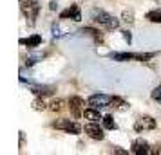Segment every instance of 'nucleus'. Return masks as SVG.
Instances as JSON below:
<instances>
[{
	"instance_id": "11",
	"label": "nucleus",
	"mask_w": 161,
	"mask_h": 155,
	"mask_svg": "<svg viewBox=\"0 0 161 155\" xmlns=\"http://www.w3.org/2000/svg\"><path fill=\"white\" fill-rule=\"evenodd\" d=\"M83 117L89 119V121H96V123H98L100 119H103L98 108H87V110H83Z\"/></svg>"
},
{
	"instance_id": "2",
	"label": "nucleus",
	"mask_w": 161,
	"mask_h": 155,
	"mask_svg": "<svg viewBox=\"0 0 161 155\" xmlns=\"http://www.w3.org/2000/svg\"><path fill=\"white\" fill-rule=\"evenodd\" d=\"M24 15L29 18V23H35V18L38 15V4L36 0H20Z\"/></svg>"
},
{
	"instance_id": "8",
	"label": "nucleus",
	"mask_w": 161,
	"mask_h": 155,
	"mask_svg": "<svg viewBox=\"0 0 161 155\" xmlns=\"http://www.w3.org/2000/svg\"><path fill=\"white\" fill-rule=\"evenodd\" d=\"M60 18H73L74 22H80L81 13H80V9H78V6H71V8H67L65 11L60 13Z\"/></svg>"
},
{
	"instance_id": "23",
	"label": "nucleus",
	"mask_w": 161,
	"mask_h": 155,
	"mask_svg": "<svg viewBox=\"0 0 161 155\" xmlns=\"http://www.w3.org/2000/svg\"><path fill=\"white\" fill-rule=\"evenodd\" d=\"M114 153H119V155H123V153H127L125 150H119V148H114Z\"/></svg>"
},
{
	"instance_id": "13",
	"label": "nucleus",
	"mask_w": 161,
	"mask_h": 155,
	"mask_svg": "<svg viewBox=\"0 0 161 155\" xmlns=\"http://www.w3.org/2000/svg\"><path fill=\"white\" fill-rule=\"evenodd\" d=\"M147 20L154 23H161V9H152L147 13Z\"/></svg>"
},
{
	"instance_id": "14",
	"label": "nucleus",
	"mask_w": 161,
	"mask_h": 155,
	"mask_svg": "<svg viewBox=\"0 0 161 155\" xmlns=\"http://www.w3.org/2000/svg\"><path fill=\"white\" fill-rule=\"evenodd\" d=\"M33 92L38 96H47V94H53V89L51 87H33Z\"/></svg>"
},
{
	"instance_id": "9",
	"label": "nucleus",
	"mask_w": 161,
	"mask_h": 155,
	"mask_svg": "<svg viewBox=\"0 0 161 155\" xmlns=\"http://www.w3.org/2000/svg\"><path fill=\"white\" fill-rule=\"evenodd\" d=\"M81 106H83V99L78 96H73L71 99H69V108L73 110V114L78 117V116H81L83 112H81Z\"/></svg>"
},
{
	"instance_id": "17",
	"label": "nucleus",
	"mask_w": 161,
	"mask_h": 155,
	"mask_svg": "<svg viewBox=\"0 0 161 155\" xmlns=\"http://www.w3.org/2000/svg\"><path fill=\"white\" fill-rule=\"evenodd\" d=\"M152 99L154 101H158V103H161V85L152 90Z\"/></svg>"
},
{
	"instance_id": "16",
	"label": "nucleus",
	"mask_w": 161,
	"mask_h": 155,
	"mask_svg": "<svg viewBox=\"0 0 161 155\" xmlns=\"http://www.w3.org/2000/svg\"><path fill=\"white\" fill-rule=\"evenodd\" d=\"M110 106H118V108H125V106H127V103H125L123 99H119V97H112V103H110Z\"/></svg>"
},
{
	"instance_id": "6",
	"label": "nucleus",
	"mask_w": 161,
	"mask_h": 155,
	"mask_svg": "<svg viewBox=\"0 0 161 155\" xmlns=\"http://www.w3.org/2000/svg\"><path fill=\"white\" fill-rule=\"evenodd\" d=\"M85 133L94 141H102L103 137H105L103 130L100 128V125H96V121H91L89 125H85Z\"/></svg>"
},
{
	"instance_id": "4",
	"label": "nucleus",
	"mask_w": 161,
	"mask_h": 155,
	"mask_svg": "<svg viewBox=\"0 0 161 155\" xmlns=\"http://www.w3.org/2000/svg\"><path fill=\"white\" fill-rule=\"evenodd\" d=\"M89 105H92L94 108H103V106H110L112 103V96H107V94H94L87 99Z\"/></svg>"
},
{
	"instance_id": "7",
	"label": "nucleus",
	"mask_w": 161,
	"mask_h": 155,
	"mask_svg": "<svg viewBox=\"0 0 161 155\" xmlns=\"http://www.w3.org/2000/svg\"><path fill=\"white\" fill-rule=\"evenodd\" d=\"M132 153L136 155H143V153H152V150L148 146V142L143 139H136L132 142Z\"/></svg>"
},
{
	"instance_id": "22",
	"label": "nucleus",
	"mask_w": 161,
	"mask_h": 155,
	"mask_svg": "<svg viewBox=\"0 0 161 155\" xmlns=\"http://www.w3.org/2000/svg\"><path fill=\"white\" fill-rule=\"evenodd\" d=\"M123 38L127 40V42H129V44L132 42V36H130V33H129V31H123Z\"/></svg>"
},
{
	"instance_id": "5",
	"label": "nucleus",
	"mask_w": 161,
	"mask_h": 155,
	"mask_svg": "<svg viewBox=\"0 0 161 155\" xmlns=\"http://www.w3.org/2000/svg\"><path fill=\"white\" fill-rule=\"evenodd\" d=\"M156 128V119L150 117V116H143L136 121L134 125V130L136 132H145V130H154Z\"/></svg>"
},
{
	"instance_id": "18",
	"label": "nucleus",
	"mask_w": 161,
	"mask_h": 155,
	"mask_svg": "<svg viewBox=\"0 0 161 155\" xmlns=\"http://www.w3.org/2000/svg\"><path fill=\"white\" fill-rule=\"evenodd\" d=\"M62 106H64V101H60V99H56V101H53L51 103V110H54V112H58V110H62Z\"/></svg>"
},
{
	"instance_id": "10",
	"label": "nucleus",
	"mask_w": 161,
	"mask_h": 155,
	"mask_svg": "<svg viewBox=\"0 0 161 155\" xmlns=\"http://www.w3.org/2000/svg\"><path fill=\"white\" fill-rule=\"evenodd\" d=\"M20 44L27 45V49H35V47H38V45L42 44V36H40V34H33V36H29V38H22Z\"/></svg>"
},
{
	"instance_id": "3",
	"label": "nucleus",
	"mask_w": 161,
	"mask_h": 155,
	"mask_svg": "<svg viewBox=\"0 0 161 155\" xmlns=\"http://www.w3.org/2000/svg\"><path fill=\"white\" fill-rule=\"evenodd\" d=\"M54 128H58V130H65L67 133H80V125L78 123H74V121H71V119H60V121H54Z\"/></svg>"
},
{
	"instance_id": "20",
	"label": "nucleus",
	"mask_w": 161,
	"mask_h": 155,
	"mask_svg": "<svg viewBox=\"0 0 161 155\" xmlns=\"http://www.w3.org/2000/svg\"><path fill=\"white\" fill-rule=\"evenodd\" d=\"M60 31H62V29H60L58 25H53V36H54V38H56V36H62V33H60Z\"/></svg>"
},
{
	"instance_id": "1",
	"label": "nucleus",
	"mask_w": 161,
	"mask_h": 155,
	"mask_svg": "<svg viewBox=\"0 0 161 155\" xmlns=\"http://www.w3.org/2000/svg\"><path fill=\"white\" fill-rule=\"evenodd\" d=\"M94 22L103 25V27H107V29H116L118 25H119V20L114 18L112 15L109 13H105V11H94Z\"/></svg>"
},
{
	"instance_id": "12",
	"label": "nucleus",
	"mask_w": 161,
	"mask_h": 155,
	"mask_svg": "<svg viewBox=\"0 0 161 155\" xmlns=\"http://www.w3.org/2000/svg\"><path fill=\"white\" fill-rule=\"evenodd\" d=\"M80 33L81 34H87V36H91V38H94L96 42H102V34H100V31L92 29V27H83Z\"/></svg>"
},
{
	"instance_id": "19",
	"label": "nucleus",
	"mask_w": 161,
	"mask_h": 155,
	"mask_svg": "<svg viewBox=\"0 0 161 155\" xmlns=\"http://www.w3.org/2000/svg\"><path fill=\"white\" fill-rule=\"evenodd\" d=\"M33 108H36V110H44V108H47V106H45L44 99H36V101L33 103Z\"/></svg>"
},
{
	"instance_id": "21",
	"label": "nucleus",
	"mask_w": 161,
	"mask_h": 155,
	"mask_svg": "<svg viewBox=\"0 0 161 155\" xmlns=\"http://www.w3.org/2000/svg\"><path fill=\"white\" fill-rule=\"evenodd\" d=\"M123 18L127 20V22H132V13H130V11H125V13H123Z\"/></svg>"
},
{
	"instance_id": "15",
	"label": "nucleus",
	"mask_w": 161,
	"mask_h": 155,
	"mask_svg": "<svg viewBox=\"0 0 161 155\" xmlns=\"http://www.w3.org/2000/svg\"><path fill=\"white\" fill-rule=\"evenodd\" d=\"M103 126H105L107 130H114V128H116V123H114L112 116H105V117H103Z\"/></svg>"
},
{
	"instance_id": "24",
	"label": "nucleus",
	"mask_w": 161,
	"mask_h": 155,
	"mask_svg": "<svg viewBox=\"0 0 161 155\" xmlns=\"http://www.w3.org/2000/svg\"><path fill=\"white\" fill-rule=\"evenodd\" d=\"M49 8H51V9H56V8H58V4H56V0H53V2H51V6H49Z\"/></svg>"
}]
</instances>
